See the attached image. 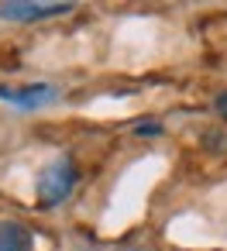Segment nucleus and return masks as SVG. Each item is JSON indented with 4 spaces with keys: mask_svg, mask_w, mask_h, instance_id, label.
<instances>
[{
    "mask_svg": "<svg viewBox=\"0 0 227 251\" xmlns=\"http://www.w3.org/2000/svg\"><path fill=\"white\" fill-rule=\"evenodd\" d=\"M76 165L69 162V158H55V162H49L45 169H42V176H38V203L42 206H59V203H66L69 196H73V189H76Z\"/></svg>",
    "mask_w": 227,
    "mask_h": 251,
    "instance_id": "nucleus-1",
    "label": "nucleus"
},
{
    "mask_svg": "<svg viewBox=\"0 0 227 251\" xmlns=\"http://www.w3.org/2000/svg\"><path fill=\"white\" fill-rule=\"evenodd\" d=\"M0 100L18 107V110H38V107H49L52 100H59V90L49 86V83H38V86H0Z\"/></svg>",
    "mask_w": 227,
    "mask_h": 251,
    "instance_id": "nucleus-2",
    "label": "nucleus"
},
{
    "mask_svg": "<svg viewBox=\"0 0 227 251\" xmlns=\"http://www.w3.org/2000/svg\"><path fill=\"white\" fill-rule=\"evenodd\" d=\"M73 4H25V0H11L0 4V18L4 21H18V25H31V21H45V18H59L69 14Z\"/></svg>",
    "mask_w": 227,
    "mask_h": 251,
    "instance_id": "nucleus-3",
    "label": "nucleus"
},
{
    "mask_svg": "<svg viewBox=\"0 0 227 251\" xmlns=\"http://www.w3.org/2000/svg\"><path fill=\"white\" fill-rule=\"evenodd\" d=\"M35 241H31V230L14 224V220H4L0 224V251H31Z\"/></svg>",
    "mask_w": 227,
    "mask_h": 251,
    "instance_id": "nucleus-4",
    "label": "nucleus"
},
{
    "mask_svg": "<svg viewBox=\"0 0 227 251\" xmlns=\"http://www.w3.org/2000/svg\"><path fill=\"white\" fill-rule=\"evenodd\" d=\"M134 134H141V138H155V134H162V124H155V121L138 124V127H134Z\"/></svg>",
    "mask_w": 227,
    "mask_h": 251,
    "instance_id": "nucleus-5",
    "label": "nucleus"
},
{
    "mask_svg": "<svg viewBox=\"0 0 227 251\" xmlns=\"http://www.w3.org/2000/svg\"><path fill=\"white\" fill-rule=\"evenodd\" d=\"M217 114L227 121V93H220V97H217Z\"/></svg>",
    "mask_w": 227,
    "mask_h": 251,
    "instance_id": "nucleus-6",
    "label": "nucleus"
}]
</instances>
